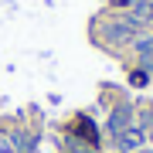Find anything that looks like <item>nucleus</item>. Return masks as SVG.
<instances>
[{"label": "nucleus", "instance_id": "obj_1", "mask_svg": "<svg viewBox=\"0 0 153 153\" xmlns=\"http://www.w3.org/2000/svg\"><path fill=\"white\" fill-rule=\"evenodd\" d=\"M99 153H153V102L129 99L116 105L99 133Z\"/></svg>", "mask_w": 153, "mask_h": 153}, {"label": "nucleus", "instance_id": "obj_2", "mask_svg": "<svg viewBox=\"0 0 153 153\" xmlns=\"http://www.w3.org/2000/svg\"><path fill=\"white\" fill-rule=\"evenodd\" d=\"M99 146V133H85V140L78 136V133H71V143L68 146H58V150H51V153H88V150H95Z\"/></svg>", "mask_w": 153, "mask_h": 153}, {"label": "nucleus", "instance_id": "obj_3", "mask_svg": "<svg viewBox=\"0 0 153 153\" xmlns=\"http://www.w3.org/2000/svg\"><path fill=\"white\" fill-rule=\"evenodd\" d=\"M129 27H136V31H150V34H153V21H146V24H129ZM143 61H146V68L153 71V55H150V58H143Z\"/></svg>", "mask_w": 153, "mask_h": 153}, {"label": "nucleus", "instance_id": "obj_4", "mask_svg": "<svg viewBox=\"0 0 153 153\" xmlns=\"http://www.w3.org/2000/svg\"><path fill=\"white\" fill-rule=\"evenodd\" d=\"M146 10H150V14H153V0H146Z\"/></svg>", "mask_w": 153, "mask_h": 153}]
</instances>
